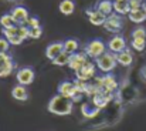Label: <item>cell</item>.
<instances>
[{
  "mask_svg": "<svg viewBox=\"0 0 146 131\" xmlns=\"http://www.w3.org/2000/svg\"><path fill=\"white\" fill-rule=\"evenodd\" d=\"M72 105H74L72 98L65 97L58 93L57 95H54L50 100L47 110L51 114H55V116H70L72 113Z\"/></svg>",
  "mask_w": 146,
  "mask_h": 131,
  "instance_id": "cell-1",
  "label": "cell"
},
{
  "mask_svg": "<svg viewBox=\"0 0 146 131\" xmlns=\"http://www.w3.org/2000/svg\"><path fill=\"white\" fill-rule=\"evenodd\" d=\"M95 83L98 84V87L102 93L109 94V95H115L116 90L119 88V84H118L115 76L111 73H106L101 77H95Z\"/></svg>",
  "mask_w": 146,
  "mask_h": 131,
  "instance_id": "cell-2",
  "label": "cell"
},
{
  "mask_svg": "<svg viewBox=\"0 0 146 131\" xmlns=\"http://www.w3.org/2000/svg\"><path fill=\"white\" fill-rule=\"evenodd\" d=\"M95 64H97V67L104 74L111 73V71L116 67V64H118V61H116V54L112 53V51H105L104 54H101L99 57L95 58Z\"/></svg>",
  "mask_w": 146,
  "mask_h": 131,
  "instance_id": "cell-3",
  "label": "cell"
},
{
  "mask_svg": "<svg viewBox=\"0 0 146 131\" xmlns=\"http://www.w3.org/2000/svg\"><path fill=\"white\" fill-rule=\"evenodd\" d=\"M58 93L62 94V95H65V97L72 98L74 103L81 101L82 97L85 95L80 88L77 87L75 81H62V83H60V86H58Z\"/></svg>",
  "mask_w": 146,
  "mask_h": 131,
  "instance_id": "cell-4",
  "label": "cell"
},
{
  "mask_svg": "<svg viewBox=\"0 0 146 131\" xmlns=\"http://www.w3.org/2000/svg\"><path fill=\"white\" fill-rule=\"evenodd\" d=\"M106 51V46L104 44L102 40H99V39H95V40H91V42H88L87 46L84 47V53L88 56V58H97L99 57L101 54H104Z\"/></svg>",
  "mask_w": 146,
  "mask_h": 131,
  "instance_id": "cell-5",
  "label": "cell"
},
{
  "mask_svg": "<svg viewBox=\"0 0 146 131\" xmlns=\"http://www.w3.org/2000/svg\"><path fill=\"white\" fill-rule=\"evenodd\" d=\"M123 27V21H122V16L116 14V13H112L109 14L106 19H105V23H104V29L109 33H113V34H118Z\"/></svg>",
  "mask_w": 146,
  "mask_h": 131,
  "instance_id": "cell-6",
  "label": "cell"
},
{
  "mask_svg": "<svg viewBox=\"0 0 146 131\" xmlns=\"http://www.w3.org/2000/svg\"><path fill=\"white\" fill-rule=\"evenodd\" d=\"M95 69H97V64L91 60H88L80 70L74 71L75 73V79L80 80V81H90L91 79L95 77Z\"/></svg>",
  "mask_w": 146,
  "mask_h": 131,
  "instance_id": "cell-7",
  "label": "cell"
},
{
  "mask_svg": "<svg viewBox=\"0 0 146 131\" xmlns=\"http://www.w3.org/2000/svg\"><path fill=\"white\" fill-rule=\"evenodd\" d=\"M16 69V63L9 53H0V77H9Z\"/></svg>",
  "mask_w": 146,
  "mask_h": 131,
  "instance_id": "cell-8",
  "label": "cell"
},
{
  "mask_svg": "<svg viewBox=\"0 0 146 131\" xmlns=\"http://www.w3.org/2000/svg\"><path fill=\"white\" fill-rule=\"evenodd\" d=\"M34 77H36V73L31 67H23V69H19L17 73H16V80L19 84L21 86H29L34 81Z\"/></svg>",
  "mask_w": 146,
  "mask_h": 131,
  "instance_id": "cell-9",
  "label": "cell"
},
{
  "mask_svg": "<svg viewBox=\"0 0 146 131\" xmlns=\"http://www.w3.org/2000/svg\"><path fill=\"white\" fill-rule=\"evenodd\" d=\"M87 61H88V56H87L84 51H81V53L77 51V53L71 54V58H70L68 66H70V69H71L72 71H77V70H80Z\"/></svg>",
  "mask_w": 146,
  "mask_h": 131,
  "instance_id": "cell-10",
  "label": "cell"
},
{
  "mask_svg": "<svg viewBox=\"0 0 146 131\" xmlns=\"http://www.w3.org/2000/svg\"><path fill=\"white\" fill-rule=\"evenodd\" d=\"M106 47H108L109 51H112V53H115V54H116V53H121L122 50L126 48V40H125L121 34H115L113 37H111V40L108 42Z\"/></svg>",
  "mask_w": 146,
  "mask_h": 131,
  "instance_id": "cell-11",
  "label": "cell"
},
{
  "mask_svg": "<svg viewBox=\"0 0 146 131\" xmlns=\"http://www.w3.org/2000/svg\"><path fill=\"white\" fill-rule=\"evenodd\" d=\"M10 14L13 16V19L16 20L17 26H21V24H26V21L29 20V10L24 7V6H16L11 9Z\"/></svg>",
  "mask_w": 146,
  "mask_h": 131,
  "instance_id": "cell-12",
  "label": "cell"
},
{
  "mask_svg": "<svg viewBox=\"0 0 146 131\" xmlns=\"http://www.w3.org/2000/svg\"><path fill=\"white\" fill-rule=\"evenodd\" d=\"M3 34H4V39L10 43V46H19L24 42L17 33V26L11 29H3Z\"/></svg>",
  "mask_w": 146,
  "mask_h": 131,
  "instance_id": "cell-13",
  "label": "cell"
},
{
  "mask_svg": "<svg viewBox=\"0 0 146 131\" xmlns=\"http://www.w3.org/2000/svg\"><path fill=\"white\" fill-rule=\"evenodd\" d=\"M116 61H118V64H121L123 67L132 66V63H133V54H132V51L126 47L121 53H116Z\"/></svg>",
  "mask_w": 146,
  "mask_h": 131,
  "instance_id": "cell-14",
  "label": "cell"
},
{
  "mask_svg": "<svg viewBox=\"0 0 146 131\" xmlns=\"http://www.w3.org/2000/svg\"><path fill=\"white\" fill-rule=\"evenodd\" d=\"M87 17L90 20V23H92L94 26H104L106 16L102 14L101 11H98L97 9H88L87 10Z\"/></svg>",
  "mask_w": 146,
  "mask_h": 131,
  "instance_id": "cell-15",
  "label": "cell"
},
{
  "mask_svg": "<svg viewBox=\"0 0 146 131\" xmlns=\"http://www.w3.org/2000/svg\"><path fill=\"white\" fill-rule=\"evenodd\" d=\"M62 50H64V43H61V42H54V43H51L47 46V48H46V57L48 58L50 61H52Z\"/></svg>",
  "mask_w": 146,
  "mask_h": 131,
  "instance_id": "cell-16",
  "label": "cell"
},
{
  "mask_svg": "<svg viewBox=\"0 0 146 131\" xmlns=\"http://www.w3.org/2000/svg\"><path fill=\"white\" fill-rule=\"evenodd\" d=\"M113 13L119 16H128L131 11L129 0H113Z\"/></svg>",
  "mask_w": 146,
  "mask_h": 131,
  "instance_id": "cell-17",
  "label": "cell"
},
{
  "mask_svg": "<svg viewBox=\"0 0 146 131\" xmlns=\"http://www.w3.org/2000/svg\"><path fill=\"white\" fill-rule=\"evenodd\" d=\"M128 19L132 21V23H136V24H141L146 20V11L139 7V9H132L128 14Z\"/></svg>",
  "mask_w": 146,
  "mask_h": 131,
  "instance_id": "cell-18",
  "label": "cell"
},
{
  "mask_svg": "<svg viewBox=\"0 0 146 131\" xmlns=\"http://www.w3.org/2000/svg\"><path fill=\"white\" fill-rule=\"evenodd\" d=\"M95 9L108 17L109 14L113 13V3L111 0H98V3L95 4Z\"/></svg>",
  "mask_w": 146,
  "mask_h": 131,
  "instance_id": "cell-19",
  "label": "cell"
},
{
  "mask_svg": "<svg viewBox=\"0 0 146 131\" xmlns=\"http://www.w3.org/2000/svg\"><path fill=\"white\" fill-rule=\"evenodd\" d=\"M11 95H13V98L17 100V101H26V100L29 98V93H27V90H26V86H21V84H17V86L13 87Z\"/></svg>",
  "mask_w": 146,
  "mask_h": 131,
  "instance_id": "cell-20",
  "label": "cell"
},
{
  "mask_svg": "<svg viewBox=\"0 0 146 131\" xmlns=\"http://www.w3.org/2000/svg\"><path fill=\"white\" fill-rule=\"evenodd\" d=\"M58 9L64 16H70L75 10V3L72 0H61L60 4H58Z\"/></svg>",
  "mask_w": 146,
  "mask_h": 131,
  "instance_id": "cell-21",
  "label": "cell"
},
{
  "mask_svg": "<svg viewBox=\"0 0 146 131\" xmlns=\"http://www.w3.org/2000/svg\"><path fill=\"white\" fill-rule=\"evenodd\" d=\"M70 58H71V54L68 53V51H65V50H62L51 63L54 64V66H60V67H62V66H68V63H70Z\"/></svg>",
  "mask_w": 146,
  "mask_h": 131,
  "instance_id": "cell-22",
  "label": "cell"
},
{
  "mask_svg": "<svg viewBox=\"0 0 146 131\" xmlns=\"http://www.w3.org/2000/svg\"><path fill=\"white\" fill-rule=\"evenodd\" d=\"M64 50L68 51L70 54H74L80 50V43L75 40V39H67L64 42Z\"/></svg>",
  "mask_w": 146,
  "mask_h": 131,
  "instance_id": "cell-23",
  "label": "cell"
},
{
  "mask_svg": "<svg viewBox=\"0 0 146 131\" xmlns=\"http://www.w3.org/2000/svg\"><path fill=\"white\" fill-rule=\"evenodd\" d=\"M0 24H1L3 29H11V27L17 26L16 20L13 19V16H11L10 13H9V14H3V16L0 17Z\"/></svg>",
  "mask_w": 146,
  "mask_h": 131,
  "instance_id": "cell-24",
  "label": "cell"
},
{
  "mask_svg": "<svg viewBox=\"0 0 146 131\" xmlns=\"http://www.w3.org/2000/svg\"><path fill=\"white\" fill-rule=\"evenodd\" d=\"M131 46H132V48L136 50V51H143L146 48V39H141V37L131 39Z\"/></svg>",
  "mask_w": 146,
  "mask_h": 131,
  "instance_id": "cell-25",
  "label": "cell"
},
{
  "mask_svg": "<svg viewBox=\"0 0 146 131\" xmlns=\"http://www.w3.org/2000/svg\"><path fill=\"white\" fill-rule=\"evenodd\" d=\"M41 36H43V29H41V27H33V29H29V39L38 40V39H41Z\"/></svg>",
  "mask_w": 146,
  "mask_h": 131,
  "instance_id": "cell-26",
  "label": "cell"
},
{
  "mask_svg": "<svg viewBox=\"0 0 146 131\" xmlns=\"http://www.w3.org/2000/svg\"><path fill=\"white\" fill-rule=\"evenodd\" d=\"M17 33H19V36H20L23 40H27V39H29V27H27L26 24L17 26Z\"/></svg>",
  "mask_w": 146,
  "mask_h": 131,
  "instance_id": "cell-27",
  "label": "cell"
},
{
  "mask_svg": "<svg viewBox=\"0 0 146 131\" xmlns=\"http://www.w3.org/2000/svg\"><path fill=\"white\" fill-rule=\"evenodd\" d=\"M135 37H141V39H146V29L145 27H136L132 32V39Z\"/></svg>",
  "mask_w": 146,
  "mask_h": 131,
  "instance_id": "cell-28",
  "label": "cell"
},
{
  "mask_svg": "<svg viewBox=\"0 0 146 131\" xmlns=\"http://www.w3.org/2000/svg\"><path fill=\"white\" fill-rule=\"evenodd\" d=\"M26 26L29 29H33V27H41L40 26V20L37 17H29V20L26 21Z\"/></svg>",
  "mask_w": 146,
  "mask_h": 131,
  "instance_id": "cell-29",
  "label": "cell"
},
{
  "mask_svg": "<svg viewBox=\"0 0 146 131\" xmlns=\"http://www.w3.org/2000/svg\"><path fill=\"white\" fill-rule=\"evenodd\" d=\"M9 48H10V43L4 37H0V53H9Z\"/></svg>",
  "mask_w": 146,
  "mask_h": 131,
  "instance_id": "cell-30",
  "label": "cell"
},
{
  "mask_svg": "<svg viewBox=\"0 0 146 131\" xmlns=\"http://www.w3.org/2000/svg\"><path fill=\"white\" fill-rule=\"evenodd\" d=\"M142 4H143V0H129L131 10L132 9H139V7H142Z\"/></svg>",
  "mask_w": 146,
  "mask_h": 131,
  "instance_id": "cell-31",
  "label": "cell"
},
{
  "mask_svg": "<svg viewBox=\"0 0 146 131\" xmlns=\"http://www.w3.org/2000/svg\"><path fill=\"white\" fill-rule=\"evenodd\" d=\"M141 77H142V79L146 81V64L142 67V69H141Z\"/></svg>",
  "mask_w": 146,
  "mask_h": 131,
  "instance_id": "cell-32",
  "label": "cell"
},
{
  "mask_svg": "<svg viewBox=\"0 0 146 131\" xmlns=\"http://www.w3.org/2000/svg\"><path fill=\"white\" fill-rule=\"evenodd\" d=\"M142 9L146 11V1H143V4H142Z\"/></svg>",
  "mask_w": 146,
  "mask_h": 131,
  "instance_id": "cell-33",
  "label": "cell"
},
{
  "mask_svg": "<svg viewBox=\"0 0 146 131\" xmlns=\"http://www.w3.org/2000/svg\"><path fill=\"white\" fill-rule=\"evenodd\" d=\"M6 1H10V3H16V1H19V0H6Z\"/></svg>",
  "mask_w": 146,
  "mask_h": 131,
  "instance_id": "cell-34",
  "label": "cell"
}]
</instances>
